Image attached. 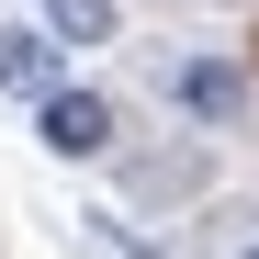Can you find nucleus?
Segmentation results:
<instances>
[{
	"label": "nucleus",
	"mask_w": 259,
	"mask_h": 259,
	"mask_svg": "<svg viewBox=\"0 0 259 259\" xmlns=\"http://www.w3.org/2000/svg\"><path fill=\"white\" fill-rule=\"evenodd\" d=\"M158 91L181 102L192 124H237V113H248V68H237V57H181Z\"/></svg>",
	"instance_id": "f257e3e1"
},
{
	"label": "nucleus",
	"mask_w": 259,
	"mask_h": 259,
	"mask_svg": "<svg viewBox=\"0 0 259 259\" xmlns=\"http://www.w3.org/2000/svg\"><path fill=\"white\" fill-rule=\"evenodd\" d=\"M34 136H46L57 158H102V147H113V102H102V91H68V79H57V91L34 102Z\"/></svg>",
	"instance_id": "f03ea898"
},
{
	"label": "nucleus",
	"mask_w": 259,
	"mask_h": 259,
	"mask_svg": "<svg viewBox=\"0 0 259 259\" xmlns=\"http://www.w3.org/2000/svg\"><path fill=\"white\" fill-rule=\"evenodd\" d=\"M57 68H68L57 23H0V91H12V102H46V91H57Z\"/></svg>",
	"instance_id": "7ed1b4c3"
},
{
	"label": "nucleus",
	"mask_w": 259,
	"mask_h": 259,
	"mask_svg": "<svg viewBox=\"0 0 259 259\" xmlns=\"http://www.w3.org/2000/svg\"><path fill=\"white\" fill-rule=\"evenodd\" d=\"M34 12L57 23V46L79 57V46H113V0H34Z\"/></svg>",
	"instance_id": "20e7f679"
},
{
	"label": "nucleus",
	"mask_w": 259,
	"mask_h": 259,
	"mask_svg": "<svg viewBox=\"0 0 259 259\" xmlns=\"http://www.w3.org/2000/svg\"><path fill=\"white\" fill-rule=\"evenodd\" d=\"M79 248H102V259H169L147 237H124V214H79Z\"/></svg>",
	"instance_id": "39448f33"
},
{
	"label": "nucleus",
	"mask_w": 259,
	"mask_h": 259,
	"mask_svg": "<svg viewBox=\"0 0 259 259\" xmlns=\"http://www.w3.org/2000/svg\"><path fill=\"white\" fill-rule=\"evenodd\" d=\"M237 259H259V248H237Z\"/></svg>",
	"instance_id": "423d86ee"
}]
</instances>
